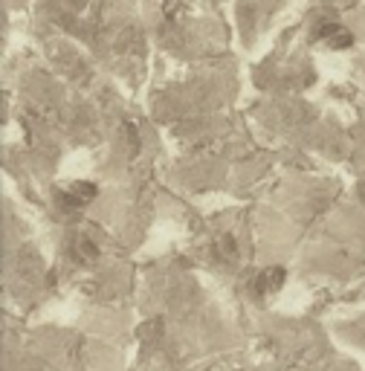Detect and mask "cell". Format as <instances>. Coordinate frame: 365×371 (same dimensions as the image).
Here are the masks:
<instances>
[{
	"mask_svg": "<svg viewBox=\"0 0 365 371\" xmlns=\"http://www.w3.org/2000/svg\"><path fill=\"white\" fill-rule=\"evenodd\" d=\"M93 198H96V186L87 180H75V183H67L64 189H58V200L70 206V209H82V206L93 203Z\"/></svg>",
	"mask_w": 365,
	"mask_h": 371,
	"instance_id": "cell-1",
	"label": "cell"
},
{
	"mask_svg": "<svg viewBox=\"0 0 365 371\" xmlns=\"http://www.w3.org/2000/svg\"><path fill=\"white\" fill-rule=\"evenodd\" d=\"M319 38H322L330 50H345V47H351L354 44L351 29L342 26V23H322L319 26Z\"/></svg>",
	"mask_w": 365,
	"mask_h": 371,
	"instance_id": "cell-2",
	"label": "cell"
},
{
	"mask_svg": "<svg viewBox=\"0 0 365 371\" xmlns=\"http://www.w3.org/2000/svg\"><path fill=\"white\" fill-rule=\"evenodd\" d=\"M284 278H287L284 267H267L264 273H258V278H255V290L261 293V296H267V293H276V290H281Z\"/></svg>",
	"mask_w": 365,
	"mask_h": 371,
	"instance_id": "cell-3",
	"label": "cell"
},
{
	"mask_svg": "<svg viewBox=\"0 0 365 371\" xmlns=\"http://www.w3.org/2000/svg\"><path fill=\"white\" fill-rule=\"evenodd\" d=\"M99 256V247L84 238V235H79V238H73V258L75 261H87V258H96Z\"/></svg>",
	"mask_w": 365,
	"mask_h": 371,
	"instance_id": "cell-4",
	"label": "cell"
},
{
	"mask_svg": "<svg viewBox=\"0 0 365 371\" xmlns=\"http://www.w3.org/2000/svg\"><path fill=\"white\" fill-rule=\"evenodd\" d=\"M218 256H223V258H232V256H235V244H232L230 235L218 238Z\"/></svg>",
	"mask_w": 365,
	"mask_h": 371,
	"instance_id": "cell-5",
	"label": "cell"
}]
</instances>
